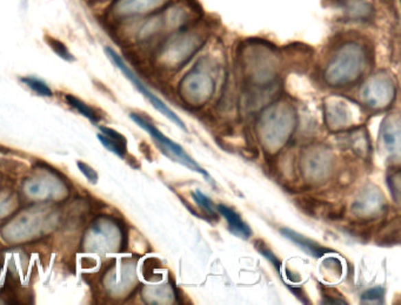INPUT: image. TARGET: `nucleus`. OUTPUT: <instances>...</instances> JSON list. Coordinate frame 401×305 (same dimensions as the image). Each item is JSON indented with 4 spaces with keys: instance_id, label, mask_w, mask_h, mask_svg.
Here are the masks:
<instances>
[{
    "instance_id": "nucleus-1",
    "label": "nucleus",
    "mask_w": 401,
    "mask_h": 305,
    "mask_svg": "<svg viewBox=\"0 0 401 305\" xmlns=\"http://www.w3.org/2000/svg\"><path fill=\"white\" fill-rule=\"evenodd\" d=\"M365 64L364 49L356 44H347L338 49L325 71V77L331 85H347L360 77Z\"/></svg>"
},
{
    "instance_id": "nucleus-8",
    "label": "nucleus",
    "mask_w": 401,
    "mask_h": 305,
    "mask_svg": "<svg viewBox=\"0 0 401 305\" xmlns=\"http://www.w3.org/2000/svg\"><path fill=\"white\" fill-rule=\"evenodd\" d=\"M198 38L193 34H184L176 38V40L171 41L166 49L168 59L174 64L189 59L191 54L198 49Z\"/></svg>"
},
{
    "instance_id": "nucleus-4",
    "label": "nucleus",
    "mask_w": 401,
    "mask_h": 305,
    "mask_svg": "<svg viewBox=\"0 0 401 305\" xmlns=\"http://www.w3.org/2000/svg\"><path fill=\"white\" fill-rule=\"evenodd\" d=\"M105 53H106L107 58L112 61V64L117 69H120L123 72L124 75L133 84L135 88L139 90L140 93L143 94L144 97L148 99V101L151 102L152 106L154 107L161 114L165 115L166 118L170 119L173 123H176V126L181 127V130H185V132L187 130V127L185 125V122L163 100H160L157 95H154V94L152 93L151 90H148L146 86L144 85L143 82H140L139 77H137L132 72V69L126 65V62L124 61L123 58L120 57L115 52V49L107 46V47H105Z\"/></svg>"
},
{
    "instance_id": "nucleus-7",
    "label": "nucleus",
    "mask_w": 401,
    "mask_h": 305,
    "mask_svg": "<svg viewBox=\"0 0 401 305\" xmlns=\"http://www.w3.org/2000/svg\"><path fill=\"white\" fill-rule=\"evenodd\" d=\"M183 86L186 98L193 101L192 103L205 101L209 98L213 90L212 79L203 72L190 74L189 77L185 79Z\"/></svg>"
},
{
    "instance_id": "nucleus-16",
    "label": "nucleus",
    "mask_w": 401,
    "mask_h": 305,
    "mask_svg": "<svg viewBox=\"0 0 401 305\" xmlns=\"http://www.w3.org/2000/svg\"><path fill=\"white\" fill-rule=\"evenodd\" d=\"M21 82L32 90L34 93L41 95V97H49L51 98L54 95V92L49 88V86L46 82H43L41 79L34 77H21Z\"/></svg>"
},
{
    "instance_id": "nucleus-14",
    "label": "nucleus",
    "mask_w": 401,
    "mask_h": 305,
    "mask_svg": "<svg viewBox=\"0 0 401 305\" xmlns=\"http://www.w3.org/2000/svg\"><path fill=\"white\" fill-rule=\"evenodd\" d=\"M65 99L66 102H67L71 107H73L74 110H77L78 113H80L82 117L89 119L90 121L98 122L99 120H100L98 113L95 112V108L89 106L87 102L82 101V100L77 98V97H74L72 94H66Z\"/></svg>"
},
{
    "instance_id": "nucleus-2",
    "label": "nucleus",
    "mask_w": 401,
    "mask_h": 305,
    "mask_svg": "<svg viewBox=\"0 0 401 305\" xmlns=\"http://www.w3.org/2000/svg\"><path fill=\"white\" fill-rule=\"evenodd\" d=\"M130 118H131L132 120L140 127V128H143L145 132H148V134L151 135V138H153V141L156 143L158 148H159L160 151H163V154H164L165 156H168V159L181 163V166L189 168L191 171H196L198 174L204 176L205 179L207 180L209 182H212V179H211V175H209V173L205 171L204 168L201 167L199 163L196 162V161H194V160H193L192 158L184 151V148H183L181 145H178V143L172 141L171 138L165 136V135L163 134L156 126H153L151 122L145 120L141 115L137 114V113H131V114H130Z\"/></svg>"
},
{
    "instance_id": "nucleus-5",
    "label": "nucleus",
    "mask_w": 401,
    "mask_h": 305,
    "mask_svg": "<svg viewBox=\"0 0 401 305\" xmlns=\"http://www.w3.org/2000/svg\"><path fill=\"white\" fill-rule=\"evenodd\" d=\"M394 97V87L392 82L382 75L372 77L366 82L361 90V98L365 103L372 108H382L389 105Z\"/></svg>"
},
{
    "instance_id": "nucleus-3",
    "label": "nucleus",
    "mask_w": 401,
    "mask_h": 305,
    "mask_svg": "<svg viewBox=\"0 0 401 305\" xmlns=\"http://www.w3.org/2000/svg\"><path fill=\"white\" fill-rule=\"evenodd\" d=\"M295 113L287 106H277L262 119V140L268 147H280L291 135L295 126Z\"/></svg>"
},
{
    "instance_id": "nucleus-9",
    "label": "nucleus",
    "mask_w": 401,
    "mask_h": 305,
    "mask_svg": "<svg viewBox=\"0 0 401 305\" xmlns=\"http://www.w3.org/2000/svg\"><path fill=\"white\" fill-rule=\"evenodd\" d=\"M280 232H282V235L284 237H286L287 240L291 241L297 247H299L305 254L314 257V258H320V257L325 256L328 252H333L330 249L320 245L318 242H315V241L311 240L308 237L303 236L299 232H295L292 229H280Z\"/></svg>"
},
{
    "instance_id": "nucleus-12",
    "label": "nucleus",
    "mask_w": 401,
    "mask_h": 305,
    "mask_svg": "<svg viewBox=\"0 0 401 305\" xmlns=\"http://www.w3.org/2000/svg\"><path fill=\"white\" fill-rule=\"evenodd\" d=\"M384 204L379 191L376 188H371L364 191L363 195L359 196L354 202L353 209L361 216H369L380 212L381 206Z\"/></svg>"
},
{
    "instance_id": "nucleus-13",
    "label": "nucleus",
    "mask_w": 401,
    "mask_h": 305,
    "mask_svg": "<svg viewBox=\"0 0 401 305\" xmlns=\"http://www.w3.org/2000/svg\"><path fill=\"white\" fill-rule=\"evenodd\" d=\"M382 134V141L386 149L391 154H398L400 148V126L399 120H394L393 118L386 119L381 130Z\"/></svg>"
},
{
    "instance_id": "nucleus-6",
    "label": "nucleus",
    "mask_w": 401,
    "mask_h": 305,
    "mask_svg": "<svg viewBox=\"0 0 401 305\" xmlns=\"http://www.w3.org/2000/svg\"><path fill=\"white\" fill-rule=\"evenodd\" d=\"M165 3H168V0H115L110 13L111 16L118 19L135 18L154 12Z\"/></svg>"
},
{
    "instance_id": "nucleus-15",
    "label": "nucleus",
    "mask_w": 401,
    "mask_h": 305,
    "mask_svg": "<svg viewBox=\"0 0 401 305\" xmlns=\"http://www.w3.org/2000/svg\"><path fill=\"white\" fill-rule=\"evenodd\" d=\"M328 168V158L323 156V154H320V153H315V154L312 155L311 158L307 161V171L314 179L319 178L323 173H326Z\"/></svg>"
},
{
    "instance_id": "nucleus-18",
    "label": "nucleus",
    "mask_w": 401,
    "mask_h": 305,
    "mask_svg": "<svg viewBox=\"0 0 401 305\" xmlns=\"http://www.w3.org/2000/svg\"><path fill=\"white\" fill-rule=\"evenodd\" d=\"M192 197L196 202H197L199 207L203 208L205 212H209V215H216V210H214V204L212 202V199H209L207 196L205 195L204 193H201L200 191H196L192 193Z\"/></svg>"
},
{
    "instance_id": "nucleus-17",
    "label": "nucleus",
    "mask_w": 401,
    "mask_h": 305,
    "mask_svg": "<svg viewBox=\"0 0 401 305\" xmlns=\"http://www.w3.org/2000/svg\"><path fill=\"white\" fill-rule=\"evenodd\" d=\"M46 42L52 49L54 53L57 54L58 57H60L66 61L76 60L72 53L67 49V46L65 44H62V41L57 40V39H54L52 37H46Z\"/></svg>"
},
{
    "instance_id": "nucleus-19",
    "label": "nucleus",
    "mask_w": 401,
    "mask_h": 305,
    "mask_svg": "<svg viewBox=\"0 0 401 305\" xmlns=\"http://www.w3.org/2000/svg\"><path fill=\"white\" fill-rule=\"evenodd\" d=\"M384 293L385 291L380 286L372 288V289H369L363 293L361 300L364 303H379L381 304L384 302Z\"/></svg>"
},
{
    "instance_id": "nucleus-11",
    "label": "nucleus",
    "mask_w": 401,
    "mask_h": 305,
    "mask_svg": "<svg viewBox=\"0 0 401 305\" xmlns=\"http://www.w3.org/2000/svg\"><path fill=\"white\" fill-rule=\"evenodd\" d=\"M217 210L229 224V232L242 240H247L252 236V229L247 225L242 216L239 215L233 208L227 207L225 204H218Z\"/></svg>"
},
{
    "instance_id": "nucleus-10",
    "label": "nucleus",
    "mask_w": 401,
    "mask_h": 305,
    "mask_svg": "<svg viewBox=\"0 0 401 305\" xmlns=\"http://www.w3.org/2000/svg\"><path fill=\"white\" fill-rule=\"evenodd\" d=\"M100 133H98L99 141L107 151L117 155L122 159H125L127 154V140L123 134L118 133L117 130L108 128V127H99Z\"/></svg>"
},
{
    "instance_id": "nucleus-20",
    "label": "nucleus",
    "mask_w": 401,
    "mask_h": 305,
    "mask_svg": "<svg viewBox=\"0 0 401 305\" xmlns=\"http://www.w3.org/2000/svg\"><path fill=\"white\" fill-rule=\"evenodd\" d=\"M77 166H78L79 171H82V175L87 178V181L91 184H97L98 183V173L91 167L90 164L82 162V161H77Z\"/></svg>"
}]
</instances>
